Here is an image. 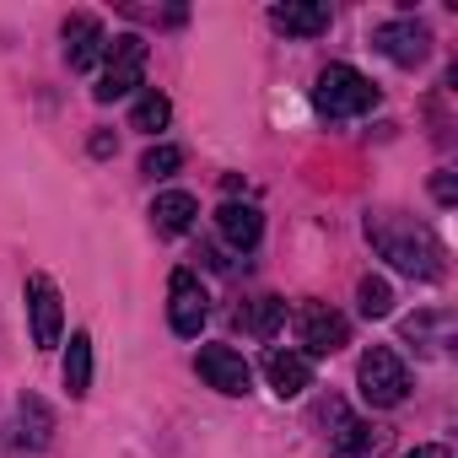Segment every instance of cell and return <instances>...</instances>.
<instances>
[{
    "label": "cell",
    "instance_id": "obj_3",
    "mask_svg": "<svg viewBox=\"0 0 458 458\" xmlns=\"http://www.w3.org/2000/svg\"><path fill=\"white\" fill-rule=\"evenodd\" d=\"M146 76V38L140 33H119L108 38V55H103V76L92 87L98 103H114V98H130Z\"/></svg>",
    "mask_w": 458,
    "mask_h": 458
},
{
    "label": "cell",
    "instance_id": "obj_22",
    "mask_svg": "<svg viewBox=\"0 0 458 458\" xmlns=\"http://www.w3.org/2000/svg\"><path fill=\"white\" fill-rule=\"evenodd\" d=\"M431 194H437L442 205H453V194H458V189H453V173H437V178H431Z\"/></svg>",
    "mask_w": 458,
    "mask_h": 458
},
{
    "label": "cell",
    "instance_id": "obj_7",
    "mask_svg": "<svg viewBox=\"0 0 458 458\" xmlns=\"http://www.w3.org/2000/svg\"><path fill=\"white\" fill-rule=\"evenodd\" d=\"M372 44H377V55H388L394 65H420L426 60V49H431V33L415 22V17H388V22H377L372 28Z\"/></svg>",
    "mask_w": 458,
    "mask_h": 458
},
{
    "label": "cell",
    "instance_id": "obj_20",
    "mask_svg": "<svg viewBox=\"0 0 458 458\" xmlns=\"http://www.w3.org/2000/svg\"><path fill=\"white\" fill-rule=\"evenodd\" d=\"M356 308H361V318H388V313H394V286L377 281V276H367V281L356 286Z\"/></svg>",
    "mask_w": 458,
    "mask_h": 458
},
{
    "label": "cell",
    "instance_id": "obj_6",
    "mask_svg": "<svg viewBox=\"0 0 458 458\" xmlns=\"http://www.w3.org/2000/svg\"><path fill=\"white\" fill-rule=\"evenodd\" d=\"M167 318H173V335H183V340H194L205 329L210 297H205L194 270H173V281H167Z\"/></svg>",
    "mask_w": 458,
    "mask_h": 458
},
{
    "label": "cell",
    "instance_id": "obj_21",
    "mask_svg": "<svg viewBox=\"0 0 458 458\" xmlns=\"http://www.w3.org/2000/svg\"><path fill=\"white\" fill-rule=\"evenodd\" d=\"M178 162H183V151H178V146H151V151L140 157V173H146V178H173V173H178Z\"/></svg>",
    "mask_w": 458,
    "mask_h": 458
},
{
    "label": "cell",
    "instance_id": "obj_18",
    "mask_svg": "<svg viewBox=\"0 0 458 458\" xmlns=\"http://www.w3.org/2000/svg\"><path fill=\"white\" fill-rule=\"evenodd\" d=\"M167 119H173V103H167L157 87H146V92L135 98V108H130V130H146V135H157Z\"/></svg>",
    "mask_w": 458,
    "mask_h": 458
},
{
    "label": "cell",
    "instance_id": "obj_5",
    "mask_svg": "<svg viewBox=\"0 0 458 458\" xmlns=\"http://www.w3.org/2000/svg\"><path fill=\"white\" fill-rule=\"evenodd\" d=\"M318 426H324V442H329L335 458H372V453H377L372 426L356 420L340 399H324V404H318Z\"/></svg>",
    "mask_w": 458,
    "mask_h": 458
},
{
    "label": "cell",
    "instance_id": "obj_13",
    "mask_svg": "<svg viewBox=\"0 0 458 458\" xmlns=\"http://www.w3.org/2000/svg\"><path fill=\"white\" fill-rule=\"evenodd\" d=\"M265 377L281 399H297L302 388H313V361L302 351H270L265 356Z\"/></svg>",
    "mask_w": 458,
    "mask_h": 458
},
{
    "label": "cell",
    "instance_id": "obj_4",
    "mask_svg": "<svg viewBox=\"0 0 458 458\" xmlns=\"http://www.w3.org/2000/svg\"><path fill=\"white\" fill-rule=\"evenodd\" d=\"M356 383H361V399H367L372 410H394V404H404V394H410V372H404V361H399L388 345H372V351L356 361Z\"/></svg>",
    "mask_w": 458,
    "mask_h": 458
},
{
    "label": "cell",
    "instance_id": "obj_19",
    "mask_svg": "<svg viewBox=\"0 0 458 458\" xmlns=\"http://www.w3.org/2000/svg\"><path fill=\"white\" fill-rule=\"evenodd\" d=\"M281 318H286V302H281V297H259L254 308H238V324H243L249 335H259V340H270V335L281 329Z\"/></svg>",
    "mask_w": 458,
    "mask_h": 458
},
{
    "label": "cell",
    "instance_id": "obj_14",
    "mask_svg": "<svg viewBox=\"0 0 458 458\" xmlns=\"http://www.w3.org/2000/svg\"><path fill=\"white\" fill-rule=\"evenodd\" d=\"M194 216H199V205H194V194H183V189H167V194H157V205H151V226L162 238H183L189 226H194Z\"/></svg>",
    "mask_w": 458,
    "mask_h": 458
},
{
    "label": "cell",
    "instance_id": "obj_10",
    "mask_svg": "<svg viewBox=\"0 0 458 458\" xmlns=\"http://www.w3.org/2000/svg\"><path fill=\"white\" fill-rule=\"evenodd\" d=\"M194 372L216 388V394H249V383H254V372H249V361L233 351V345H199V356H194Z\"/></svg>",
    "mask_w": 458,
    "mask_h": 458
},
{
    "label": "cell",
    "instance_id": "obj_2",
    "mask_svg": "<svg viewBox=\"0 0 458 458\" xmlns=\"http://www.w3.org/2000/svg\"><path fill=\"white\" fill-rule=\"evenodd\" d=\"M313 108L324 119H356V114L377 108V87L356 65H324L318 71V87H313Z\"/></svg>",
    "mask_w": 458,
    "mask_h": 458
},
{
    "label": "cell",
    "instance_id": "obj_16",
    "mask_svg": "<svg viewBox=\"0 0 458 458\" xmlns=\"http://www.w3.org/2000/svg\"><path fill=\"white\" fill-rule=\"evenodd\" d=\"M65 388H71V399H81V394L92 388V335H87V329L71 335V351H65Z\"/></svg>",
    "mask_w": 458,
    "mask_h": 458
},
{
    "label": "cell",
    "instance_id": "obj_12",
    "mask_svg": "<svg viewBox=\"0 0 458 458\" xmlns=\"http://www.w3.org/2000/svg\"><path fill=\"white\" fill-rule=\"evenodd\" d=\"M329 6H318V0H286V6H270V28L292 33V38H318L329 33Z\"/></svg>",
    "mask_w": 458,
    "mask_h": 458
},
{
    "label": "cell",
    "instance_id": "obj_1",
    "mask_svg": "<svg viewBox=\"0 0 458 458\" xmlns=\"http://www.w3.org/2000/svg\"><path fill=\"white\" fill-rule=\"evenodd\" d=\"M367 238H372V249H377L394 270H404V276H415V281H437V276H442V249H437V238L426 233L415 216L377 210V216H367Z\"/></svg>",
    "mask_w": 458,
    "mask_h": 458
},
{
    "label": "cell",
    "instance_id": "obj_15",
    "mask_svg": "<svg viewBox=\"0 0 458 458\" xmlns=\"http://www.w3.org/2000/svg\"><path fill=\"white\" fill-rule=\"evenodd\" d=\"M216 226H221V238L233 243V249H254L259 243V233H265V221H259V210L254 205H238V199H226L221 210H216Z\"/></svg>",
    "mask_w": 458,
    "mask_h": 458
},
{
    "label": "cell",
    "instance_id": "obj_11",
    "mask_svg": "<svg viewBox=\"0 0 458 458\" xmlns=\"http://www.w3.org/2000/svg\"><path fill=\"white\" fill-rule=\"evenodd\" d=\"M103 55H108L103 22H98V17H71V22H65V60H71V71H98Z\"/></svg>",
    "mask_w": 458,
    "mask_h": 458
},
{
    "label": "cell",
    "instance_id": "obj_17",
    "mask_svg": "<svg viewBox=\"0 0 458 458\" xmlns=\"http://www.w3.org/2000/svg\"><path fill=\"white\" fill-rule=\"evenodd\" d=\"M17 426H22V442L44 447L49 431H55V415H49V404H44L38 394H22V399H17Z\"/></svg>",
    "mask_w": 458,
    "mask_h": 458
},
{
    "label": "cell",
    "instance_id": "obj_8",
    "mask_svg": "<svg viewBox=\"0 0 458 458\" xmlns=\"http://www.w3.org/2000/svg\"><path fill=\"white\" fill-rule=\"evenodd\" d=\"M28 318H33V345L55 351L60 329H65V308H60V286L49 276H28Z\"/></svg>",
    "mask_w": 458,
    "mask_h": 458
},
{
    "label": "cell",
    "instance_id": "obj_9",
    "mask_svg": "<svg viewBox=\"0 0 458 458\" xmlns=\"http://www.w3.org/2000/svg\"><path fill=\"white\" fill-rule=\"evenodd\" d=\"M297 340L308 345V356H335L340 345H351V324H345V313H335L324 302H308L297 313Z\"/></svg>",
    "mask_w": 458,
    "mask_h": 458
},
{
    "label": "cell",
    "instance_id": "obj_23",
    "mask_svg": "<svg viewBox=\"0 0 458 458\" xmlns=\"http://www.w3.org/2000/svg\"><path fill=\"white\" fill-rule=\"evenodd\" d=\"M404 458H453V453H447L442 442H420V447H415V453H404Z\"/></svg>",
    "mask_w": 458,
    "mask_h": 458
}]
</instances>
